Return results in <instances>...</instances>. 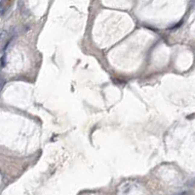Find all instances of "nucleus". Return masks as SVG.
Segmentation results:
<instances>
[{"label": "nucleus", "mask_w": 195, "mask_h": 195, "mask_svg": "<svg viewBox=\"0 0 195 195\" xmlns=\"http://www.w3.org/2000/svg\"><path fill=\"white\" fill-rule=\"evenodd\" d=\"M4 84H5V81H4V78H3L0 77V89H1V88H3Z\"/></svg>", "instance_id": "obj_3"}, {"label": "nucleus", "mask_w": 195, "mask_h": 195, "mask_svg": "<svg viewBox=\"0 0 195 195\" xmlns=\"http://www.w3.org/2000/svg\"><path fill=\"white\" fill-rule=\"evenodd\" d=\"M5 65H6V55L4 54V55L1 57V66H2V67H4Z\"/></svg>", "instance_id": "obj_2"}, {"label": "nucleus", "mask_w": 195, "mask_h": 195, "mask_svg": "<svg viewBox=\"0 0 195 195\" xmlns=\"http://www.w3.org/2000/svg\"><path fill=\"white\" fill-rule=\"evenodd\" d=\"M9 0H1L0 1V15H4L9 7Z\"/></svg>", "instance_id": "obj_1"}]
</instances>
